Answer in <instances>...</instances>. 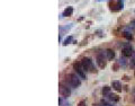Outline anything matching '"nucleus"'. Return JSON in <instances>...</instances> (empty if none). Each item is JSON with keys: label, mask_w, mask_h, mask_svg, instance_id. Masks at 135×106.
<instances>
[{"label": "nucleus", "mask_w": 135, "mask_h": 106, "mask_svg": "<svg viewBox=\"0 0 135 106\" xmlns=\"http://www.w3.org/2000/svg\"><path fill=\"white\" fill-rule=\"evenodd\" d=\"M80 63L82 65L83 70H86V71H90V72L96 71V69L94 67V62H92V60L90 58H83Z\"/></svg>", "instance_id": "nucleus-1"}, {"label": "nucleus", "mask_w": 135, "mask_h": 106, "mask_svg": "<svg viewBox=\"0 0 135 106\" xmlns=\"http://www.w3.org/2000/svg\"><path fill=\"white\" fill-rule=\"evenodd\" d=\"M124 7L123 0H109V9L112 11H119Z\"/></svg>", "instance_id": "nucleus-2"}, {"label": "nucleus", "mask_w": 135, "mask_h": 106, "mask_svg": "<svg viewBox=\"0 0 135 106\" xmlns=\"http://www.w3.org/2000/svg\"><path fill=\"white\" fill-rule=\"evenodd\" d=\"M68 80H69V82L71 83L72 87H74V88L79 87V86L81 85V80L79 79V77L76 76V73H70L69 76H68Z\"/></svg>", "instance_id": "nucleus-3"}, {"label": "nucleus", "mask_w": 135, "mask_h": 106, "mask_svg": "<svg viewBox=\"0 0 135 106\" xmlns=\"http://www.w3.org/2000/svg\"><path fill=\"white\" fill-rule=\"evenodd\" d=\"M73 68H74V70L76 71V73H78L82 79H86V78H87V76H86V72L83 71V68H82V65H81V63L74 62V63H73Z\"/></svg>", "instance_id": "nucleus-4"}, {"label": "nucleus", "mask_w": 135, "mask_h": 106, "mask_svg": "<svg viewBox=\"0 0 135 106\" xmlns=\"http://www.w3.org/2000/svg\"><path fill=\"white\" fill-rule=\"evenodd\" d=\"M58 92H60V95L62 97H69L70 94H71V90H70L66 86L63 85V83H60V85H58Z\"/></svg>", "instance_id": "nucleus-5"}, {"label": "nucleus", "mask_w": 135, "mask_h": 106, "mask_svg": "<svg viewBox=\"0 0 135 106\" xmlns=\"http://www.w3.org/2000/svg\"><path fill=\"white\" fill-rule=\"evenodd\" d=\"M96 61H97V63H98L99 68L104 69V68L106 67V59H105V56H104V53H98L97 54Z\"/></svg>", "instance_id": "nucleus-6"}, {"label": "nucleus", "mask_w": 135, "mask_h": 106, "mask_svg": "<svg viewBox=\"0 0 135 106\" xmlns=\"http://www.w3.org/2000/svg\"><path fill=\"white\" fill-rule=\"evenodd\" d=\"M132 47H130V44H126L125 46H124V49H123V55L124 56H130L132 55Z\"/></svg>", "instance_id": "nucleus-7"}, {"label": "nucleus", "mask_w": 135, "mask_h": 106, "mask_svg": "<svg viewBox=\"0 0 135 106\" xmlns=\"http://www.w3.org/2000/svg\"><path fill=\"white\" fill-rule=\"evenodd\" d=\"M112 89H115L116 91H122V83L119 82L118 80H114L112 81Z\"/></svg>", "instance_id": "nucleus-8"}, {"label": "nucleus", "mask_w": 135, "mask_h": 106, "mask_svg": "<svg viewBox=\"0 0 135 106\" xmlns=\"http://www.w3.org/2000/svg\"><path fill=\"white\" fill-rule=\"evenodd\" d=\"M72 14H73V7H68V8L63 11L62 16H64V17H69V16H71Z\"/></svg>", "instance_id": "nucleus-9"}, {"label": "nucleus", "mask_w": 135, "mask_h": 106, "mask_svg": "<svg viewBox=\"0 0 135 106\" xmlns=\"http://www.w3.org/2000/svg\"><path fill=\"white\" fill-rule=\"evenodd\" d=\"M106 54H107L108 60H112V59L115 58V52L112 51V49H107V50H106Z\"/></svg>", "instance_id": "nucleus-10"}, {"label": "nucleus", "mask_w": 135, "mask_h": 106, "mask_svg": "<svg viewBox=\"0 0 135 106\" xmlns=\"http://www.w3.org/2000/svg\"><path fill=\"white\" fill-rule=\"evenodd\" d=\"M108 98H109V100L115 101V103L119 100V96H118V95H117V94H112V92L108 95Z\"/></svg>", "instance_id": "nucleus-11"}, {"label": "nucleus", "mask_w": 135, "mask_h": 106, "mask_svg": "<svg viewBox=\"0 0 135 106\" xmlns=\"http://www.w3.org/2000/svg\"><path fill=\"white\" fill-rule=\"evenodd\" d=\"M101 92H102L104 96H108V95L110 94V87H108V86H105V87L102 88V90H101Z\"/></svg>", "instance_id": "nucleus-12"}, {"label": "nucleus", "mask_w": 135, "mask_h": 106, "mask_svg": "<svg viewBox=\"0 0 135 106\" xmlns=\"http://www.w3.org/2000/svg\"><path fill=\"white\" fill-rule=\"evenodd\" d=\"M124 36H125V37L127 38L128 41L133 40V36H132V34H130V33H128V32H124Z\"/></svg>", "instance_id": "nucleus-13"}, {"label": "nucleus", "mask_w": 135, "mask_h": 106, "mask_svg": "<svg viewBox=\"0 0 135 106\" xmlns=\"http://www.w3.org/2000/svg\"><path fill=\"white\" fill-rule=\"evenodd\" d=\"M72 41V36H69L68 38H65V41H64V43H63V45H68L70 42Z\"/></svg>", "instance_id": "nucleus-14"}, {"label": "nucleus", "mask_w": 135, "mask_h": 106, "mask_svg": "<svg viewBox=\"0 0 135 106\" xmlns=\"http://www.w3.org/2000/svg\"><path fill=\"white\" fill-rule=\"evenodd\" d=\"M100 106H112L110 104H108L107 101H105V100H101L100 101Z\"/></svg>", "instance_id": "nucleus-15"}, {"label": "nucleus", "mask_w": 135, "mask_h": 106, "mask_svg": "<svg viewBox=\"0 0 135 106\" xmlns=\"http://www.w3.org/2000/svg\"><path fill=\"white\" fill-rule=\"evenodd\" d=\"M78 106H87V103H86V100H81V101H79Z\"/></svg>", "instance_id": "nucleus-16"}, {"label": "nucleus", "mask_w": 135, "mask_h": 106, "mask_svg": "<svg viewBox=\"0 0 135 106\" xmlns=\"http://www.w3.org/2000/svg\"><path fill=\"white\" fill-rule=\"evenodd\" d=\"M112 69H114V71H118V64H114L112 65Z\"/></svg>", "instance_id": "nucleus-17"}, {"label": "nucleus", "mask_w": 135, "mask_h": 106, "mask_svg": "<svg viewBox=\"0 0 135 106\" xmlns=\"http://www.w3.org/2000/svg\"><path fill=\"white\" fill-rule=\"evenodd\" d=\"M132 25H133V26H135V20H133V22H132Z\"/></svg>", "instance_id": "nucleus-18"}, {"label": "nucleus", "mask_w": 135, "mask_h": 106, "mask_svg": "<svg viewBox=\"0 0 135 106\" xmlns=\"http://www.w3.org/2000/svg\"><path fill=\"white\" fill-rule=\"evenodd\" d=\"M134 76H135V71H134Z\"/></svg>", "instance_id": "nucleus-19"}]
</instances>
